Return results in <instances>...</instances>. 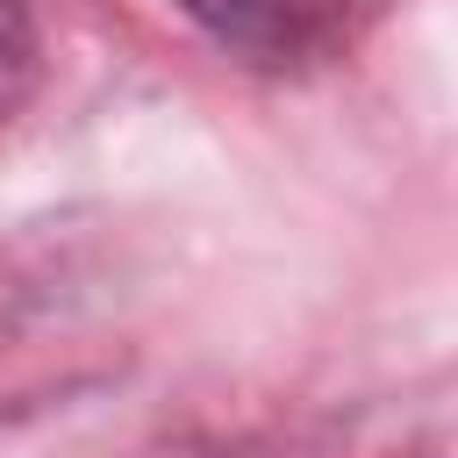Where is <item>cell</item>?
I'll return each mask as SVG.
<instances>
[{"instance_id": "1", "label": "cell", "mask_w": 458, "mask_h": 458, "mask_svg": "<svg viewBox=\"0 0 458 458\" xmlns=\"http://www.w3.org/2000/svg\"><path fill=\"white\" fill-rule=\"evenodd\" d=\"M179 7L222 50H243V57H286L315 14V0H179Z\"/></svg>"}, {"instance_id": "2", "label": "cell", "mask_w": 458, "mask_h": 458, "mask_svg": "<svg viewBox=\"0 0 458 458\" xmlns=\"http://www.w3.org/2000/svg\"><path fill=\"white\" fill-rule=\"evenodd\" d=\"M36 86V21L21 0H0V122L29 100Z\"/></svg>"}]
</instances>
